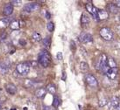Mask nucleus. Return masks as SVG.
I'll return each instance as SVG.
<instances>
[{"label":"nucleus","instance_id":"79ce46f5","mask_svg":"<svg viewBox=\"0 0 120 110\" xmlns=\"http://www.w3.org/2000/svg\"><path fill=\"white\" fill-rule=\"evenodd\" d=\"M1 107H2V104L0 103V109H1Z\"/></svg>","mask_w":120,"mask_h":110},{"label":"nucleus","instance_id":"aec40b11","mask_svg":"<svg viewBox=\"0 0 120 110\" xmlns=\"http://www.w3.org/2000/svg\"><path fill=\"white\" fill-rule=\"evenodd\" d=\"M46 90H47V92H48L49 93H51V94H55V93H56V87H55V85H54V84L50 83L47 86Z\"/></svg>","mask_w":120,"mask_h":110},{"label":"nucleus","instance_id":"c756f323","mask_svg":"<svg viewBox=\"0 0 120 110\" xmlns=\"http://www.w3.org/2000/svg\"><path fill=\"white\" fill-rule=\"evenodd\" d=\"M21 3H22V1H19V0H13V1H11V4L13 6V5H16V6H19V5H20L21 4Z\"/></svg>","mask_w":120,"mask_h":110},{"label":"nucleus","instance_id":"a211bd4d","mask_svg":"<svg viewBox=\"0 0 120 110\" xmlns=\"http://www.w3.org/2000/svg\"><path fill=\"white\" fill-rule=\"evenodd\" d=\"M106 65L108 66L109 68H115V67H117V62H116V60H114L113 58H111V57L107 58Z\"/></svg>","mask_w":120,"mask_h":110},{"label":"nucleus","instance_id":"1a4fd4ad","mask_svg":"<svg viewBox=\"0 0 120 110\" xmlns=\"http://www.w3.org/2000/svg\"><path fill=\"white\" fill-rule=\"evenodd\" d=\"M11 63L9 60H5L4 61L0 62V73L2 74H5L8 73V71L10 69Z\"/></svg>","mask_w":120,"mask_h":110},{"label":"nucleus","instance_id":"cd10ccee","mask_svg":"<svg viewBox=\"0 0 120 110\" xmlns=\"http://www.w3.org/2000/svg\"><path fill=\"white\" fill-rule=\"evenodd\" d=\"M47 29L48 30V32H53V30H54V25H53V22H49V23H47Z\"/></svg>","mask_w":120,"mask_h":110},{"label":"nucleus","instance_id":"6e6552de","mask_svg":"<svg viewBox=\"0 0 120 110\" xmlns=\"http://www.w3.org/2000/svg\"><path fill=\"white\" fill-rule=\"evenodd\" d=\"M79 40L82 43L88 44L91 43L93 41V37L91 36L90 33H86V32H82L79 36Z\"/></svg>","mask_w":120,"mask_h":110},{"label":"nucleus","instance_id":"4468645a","mask_svg":"<svg viewBox=\"0 0 120 110\" xmlns=\"http://www.w3.org/2000/svg\"><path fill=\"white\" fill-rule=\"evenodd\" d=\"M106 9H107V12L109 13H112V14H117L118 13V8H117L116 5H115V4L114 3H110L107 4L106 6Z\"/></svg>","mask_w":120,"mask_h":110},{"label":"nucleus","instance_id":"a878e982","mask_svg":"<svg viewBox=\"0 0 120 110\" xmlns=\"http://www.w3.org/2000/svg\"><path fill=\"white\" fill-rule=\"evenodd\" d=\"M43 45L45 46L46 47H50L51 46V39L50 37H47V38H45L43 39Z\"/></svg>","mask_w":120,"mask_h":110},{"label":"nucleus","instance_id":"72a5a7b5","mask_svg":"<svg viewBox=\"0 0 120 110\" xmlns=\"http://www.w3.org/2000/svg\"><path fill=\"white\" fill-rule=\"evenodd\" d=\"M62 80H66L67 79V74H66V72H62V77H61Z\"/></svg>","mask_w":120,"mask_h":110},{"label":"nucleus","instance_id":"412c9836","mask_svg":"<svg viewBox=\"0 0 120 110\" xmlns=\"http://www.w3.org/2000/svg\"><path fill=\"white\" fill-rule=\"evenodd\" d=\"M90 22V18L89 17V15L86 13H82V18H81V24L82 25H87Z\"/></svg>","mask_w":120,"mask_h":110},{"label":"nucleus","instance_id":"58836bf2","mask_svg":"<svg viewBox=\"0 0 120 110\" xmlns=\"http://www.w3.org/2000/svg\"><path fill=\"white\" fill-rule=\"evenodd\" d=\"M46 18H47V19H49V18H50V13H49L48 11L46 12Z\"/></svg>","mask_w":120,"mask_h":110},{"label":"nucleus","instance_id":"c9c22d12","mask_svg":"<svg viewBox=\"0 0 120 110\" xmlns=\"http://www.w3.org/2000/svg\"><path fill=\"white\" fill-rule=\"evenodd\" d=\"M116 31H117V34L120 36V25H118L117 26V28H116Z\"/></svg>","mask_w":120,"mask_h":110},{"label":"nucleus","instance_id":"f257e3e1","mask_svg":"<svg viewBox=\"0 0 120 110\" xmlns=\"http://www.w3.org/2000/svg\"><path fill=\"white\" fill-rule=\"evenodd\" d=\"M38 61H39V63L43 67H48L51 63V55L48 53V51L47 50L41 51L40 53V54H39Z\"/></svg>","mask_w":120,"mask_h":110},{"label":"nucleus","instance_id":"423d86ee","mask_svg":"<svg viewBox=\"0 0 120 110\" xmlns=\"http://www.w3.org/2000/svg\"><path fill=\"white\" fill-rule=\"evenodd\" d=\"M85 81L91 87H97L98 85V82H97L96 77L92 74H86L85 75Z\"/></svg>","mask_w":120,"mask_h":110},{"label":"nucleus","instance_id":"b1692460","mask_svg":"<svg viewBox=\"0 0 120 110\" xmlns=\"http://www.w3.org/2000/svg\"><path fill=\"white\" fill-rule=\"evenodd\" d=\"M36 85H37L36 82H34V81H33V80H25V86H26V87H28V88L36 87Z\"/></svg>","mask_w":120,"mask_h":110},{"label":"nucleus","instance_id":"c85d7f7f","mask_svg":"<svg viewBox=\"0 0 120 110\" xmlns=\"http://www.w3.org/2000/svg\"><path fill=\"white\" fill-rule=\"evenodd\" d=\"M6 37H7L6 32H3V33L0 34V42L5 41V39H6Z\"/></svg>","mask_w":120,"mask_h":110},{"label":"nucleus","instance_id":"f8f14e48","mask_svg":"<svg viewBox=\"0 0 120 110\" xmlns=\"http://www.w3.org/2000/svg\"><path fill=\"white\" fill-rule=\"evenodd\" d=\"M4 87H5V90H6L7 93L11 94V95H14L15 93H17V87H16V86L14 84L8 83L5 85Z\"/></svg>","mask_w":120,"mask_h":110},{"label":"nucleus","instance_id":"2eb2a0df","mask_svg":"<svg viewBox=\"0 0 120 110\" xmlns=\"http://www.w3.org/2000/svg\"><path fill=\"white\" fill-rule=\"evenodd\" d=\"M11 22V18H4L0 19V29H4L10 25Z\"/></svg>","mask_w":120,"mask_h":110},{"label":"nucleus","instance_id":"f704fd0d","mask_svg":"<svg viewBox=\"0 0 120 110\" xmlns=\"http://www.w3.org/2000/svg\"><path fill=\"white\" fill-rule=\"evenodd\" d=\"M115 5H116L118 9H119V8H120V0H117V1H116V2H115Z\"/></svg>","mask_w":120,"mask_h":110},{"label":"nucleus","instance_id":"7c9ffc66","mask_svg":"<svg viewBox=\"0 0 120 110\" xmlns=\"http://www.w3.org/2000/svg\"><path fill=\"white\" fill-rule=\"evenodd\" d=\"M70 49H71L72 51H75V49H76L75 43L74 40H71V41H70Z\"/></svg>","mask_w":120,"mask_h":110},{"label":"nucleus","instance_id":"7ed1b4c3","mask_svg":"<svg viewBox=\"0 0 120 110\" xmlns=\"http://www.w3.org/2000/svg\"><path fill=\"white\" fill-rule=\"evenodd\" d=\"M30 67L29 62H20L16 67V71L20 75H27L30 72Z\"/></svg>","mask_w":120,"mask_h":110},{"label":"nucleus","instance_id":"9b49d317","mask_svg":"<svg viewBox=\"0 0 120 110\" xmlns=\"http://www.w3.org/2000/svg\"><path fill=\"white\" fill-rule=\"evenodd\" d=\"M107 75V77L110 79V80H115L117 78V74H118V69L117 67L115 68H110L109 70L107 71V73H105Z\"/></svg>","mask_w":120,"mask_h":110},{"label":"nucleus","instance_id":"9d476101","mask_svg":"<svg viewBox=\"0 0 120 110\" xmlns=\"http://www.w3.org/2000/svg\"><path fill=\"white\" fill-rule=\"evenodd\" d=\"M86 10L88 11L89 13L91 14V16H92L95 19H97V10H98V9H97L92 4L88 3V4H86Z\"/></svg>","mask_w":120,"mask_h":110},{"label":"nucleus","instance_id":"6ab92c4d","mask_svg":"<svg viewBox=\"0 0 120 110\" xmlns=\"http://www.w3.org/2000/svg\"><path fill=\"white\" fill-rule=\"evenodd\" d=\"M3 12H4V14L6 15V16L11 15V14L13 12V6H12L11 4H8L5 5V7L4 8Z\"/></svg>","mask_w":120,"mask_h":110},{"label":"nucleus","instance_id":"0eeeda50","mask_svg":"<svg viewBox=\"0 0 120 110\" xmlns=\"http://www.w3.org/2000/svg\"><path fill=\"white\" fill-rule=\"evenodd\" d=\"M120 104V99L117 96H114L108 101V110H114Z\"/></svg>","mask_w":120,"mask_h":110},{"label":"nucleus","instance_id":"e433bc0d","mask_svg":"<svg viewBox=\"0 0 120 110\" xmlns=\"http://www.w3.org/2000/svg\"><path fill=\"white\" fill-rule=\"evenodd\" d=\"M116 19H117V21H118L120 23V13H117V15L116 16Z\"/></svg>","mask_w":120,"mask_h":110},{"label":"nucleus","instance_id":"473e14b6","mask_svg":"<svg viewBox=\"0 0 120 110\" xmlns=\"http://www.w3.org/2000/svg\"><path fill=\"white\" fill-rule=\"evenodd\" d=\"M19 45H21V46H25V45H26V41H25L23 39H20L19 40Z\"/></svg>","mask_w":120,"mask_h":110},{"label":"nucleus","instance_id":"ea45409f","mask_svg":"<svg viewBox=\"0 0 120 110\" xmlns=\"http://www.w3.org/2000/svg\"><path fill=\"white\" fill-rule=\"evenodd\" d=\"M14 52H15V49H11V50H10V53L11 54H13Z\"/></svg>","mask_w":120,"mask_h":110},{"label":"nucleus","instance_id":"393cba45","mask_svg":"<svg viewBox=\"0 0 120 110\" xmlns=\"http://www.w3.org/2000/svg\"><path fill=\"white\" fill-rule=\"evenodd\" d=\"M60 104V100L58 96L53 97V106L54 107H58Z\"/></svg>","mask_w":120,"mask_h":110},{"label":"nucleus","instance_id":"ddd939ff","mask_svg":"<svg viewBox=\"0 0 120 110\" xmlns=\"http://www.w3.org/2000/svg\"><path fill=\"white\" fill-rule=\"evenodd\" d=\"M109 13L105 10H97V20H105L109 18Z\"/></svg>","mask_w":120,"mask_h":110},{"label":"nucleus","instance_id":"4c0bfd02","mask_svg":"<svg viewBox=\"0 0 120 110\" xmlns=\"http://www.w3.org/2000/svg\"><path fill=\"white\" fill-rule=\"evenodd\" d=\"M43 110H53V108L51 107H47V106H46V107H44Z\"/></svg>","mask_w":120,"mask_h":110},{"label":"nucleus","instance_id":"4be33fe9","mask_svg":"<svg viewBox=\"0 0 120 110\" xmlns=\"http://www.w3.org/2000/svg\"><path fill=\"white\" fill-rule=\"evenodd\" d=\"M80 70L82 71V73H86L88 71L90 70L89 65H88L86 62H81V63H80Z\"/></svg>","mask_w":120,"mask_h":110},{"label":"nucleus","instance_id":"37998d69","mask_svg":"<svg viewBox=\"0 0 120 110\" xmlns=\"http://www.w3.org/2000/svg\"><path fill=\"white\" fill-rule=\"evenodd\" d=\"M11 110H16V109H15V108H11Z\"/></svg>","mask_w":120,"mask_h":110},{"label":"nucleus","instance_id":"a19ab883","mask_svg":"<svg viewBox=\"0 0 120 110\" xmlns=\"http://www.w3.org/2000/svg\"><path fill=\"white\" fill-rule=\"evenodd\" d=\"M114 110H120V104H119V105H118V106H117V107H116V108H115Z\"/></svg>","mask_w":120,"mask_h":110},{"label":"nucleus","instance_id":"2f4dec72","mask_svg":"<svg viewBox=\"0 0 120 110\" xmlns=\"http://www.w3.org/2000/svg\"><path fill=\"white\" fill-rule=\"evenodd\" d=\"M56 57H57V59L59 60H61L62 59H63V56H62V53H60V52H59V53H57L56 54Z\"/></svg>","mask_w":120,"mask_h":110},{"label":"nucleus","instance_id":"39448f33","mask_svg":"<svg viewBox=\"0 0 120 110\" xmlns=\"http://www.w3.org/2000/svg\"><path fill=\"white\" fill-rule=\"evenodd\" d=\"M40 8V4L37 2H31V3L26 4L23 8V11L26 12H34L39 10Z\"/></svg>","mask_w":120,"mask_h":110},{"label":"nucleus","instance_id":"dca6fc26","mask_svg":"<svg viewBox=\"0 0 120 110\" xmlns=\"http://www.w3.org/2000/svg\"><path fill=\"white\" fill-rule=\"evenodd\" d=\"M46 94H47V90H46V88H44V87H40V88H38L36 91H35V96L37 98H39V99H42L44 97L46 96Z\"/></svg>","mask_w":120,"mask_h":110},{"label":"nucleus","instance_id":"20e7f679","mask_svg":"<svg viewBox=\"0 0 120 110\" xmlns=\"http://www.w3.org/2000/svg\"><path fill=\"white\" fill-rule=\"evenodd\" d=\"M106 61H107V56L105 54H101L100 56L98 57V59L96 61V69L97 71H101V69L103 68L105 65H106Z\"/></svg>","mask_w":120,"mask_h":110},{"label":"nucleus","instance_id":"5701e85b","mask_svg":"<svg viewBox=\"0 0 120 110\" xmlns=\"http://www.w3.org/2000/svg\"><path fill=\"white\" fill-rule=\"evenodd\" d=\"M32 39L34 40V42H40V40L42 39V38H41V35L39 32H34V33H33V35H32Z\"/></svg>","mask_w":120,"mask_h":110},{"label":"nucleus","instance_id":"f3484780","mask_svg":"<svg viewBox=\"0 0 120 110\" xmlns=\"http://www.w3.org/2000/svg\"><path fill=\"white\" fill-rule=\"evenodd\" d=\"M20 24H21V22H20L19 20H18V19L11 20V22L9 26L11 27V30H19L20 27H21V25H20Z\"/></svg>","mask_w":120,"mask_h":110},{"label":"nucleus","instance_id":"f03ea898","mask_svg":"<svg viewBox=\"0 0 120 110\" xmlns=\"http://www.w3.org/2000/svg\"><path fill=\"white\" fill-rule=\"evenodd\" d=\"M99 34H100L101 38L105 41H111L113 39L114 33L112 30L110 29L109 27H103L101 28L99 31Z\"/></svg>","mask_w":120,"mask_h":110},{"label":"nucleus","instance_id":"bb28decb","mask_svg":"<svg viewBox=\"0 0 120 110\" xmlns=\"http://www.w3.org/2000/svg\"><path fill=\"white\" fill-rule=\"evenodd\" d=\"M108 99L107 98H102V99H100L99 100V102H98V105L100 106V107H104V106H106L107 104H108Z\"/></svg>","mask_w":120,"mask_h":110}]
</instances>
